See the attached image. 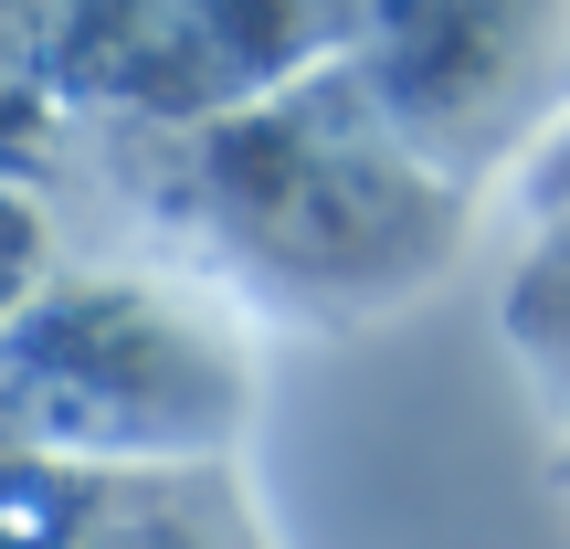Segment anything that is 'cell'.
<instances>
[{
	"mask_svg": "<svg viewBox=\"0 0 570 549\" xmlns=\"http://www.w3.org/2000/svg\"><path fill=\"white\" fill-rule=\"evenodd\" d=\"M32 285H42V212L0 180V327L21 317V296H32Z\"/></svg>",
	"mask_w": 570,
	"mask_h": 549,
	"instance_id": "obj_5",
	"label": "cell"
},
{
	"mask_svg": "<svg viewBox=\"0 0 570 549\" xmlns=\"http://www.w3.org/2000/svg\"><path fill=\"white\" fill-rule=\"evenodd\" d=\"M265 391L254 317L190 265L42 275L0 327V454L75 476L233 465Z\"/></svg>",
	"mask_w": 570,
	"mask_h": 549,
	"instance_id": "obj_2",
	"label": "cell"
},
{
	"mask_svg": "<svg viewBox=\"0 0 570 549\" xmlns=\"http://www.w3.org/2000/svg\"><path fill=\"white\" fill-rule=\"evenodd\" d=\"M550 254H560V265H570V223H560V233H550Z\"/></svg>",
	"mask_w": 570,
	"mask_h": 549,
	"instance_id": "obj_6",
	"label": "cell"
},
{
	"mask_svg": "<svg viewBox=\"0 0 570 549\" xmlns=\"http://www.w3.org/2000/svg\"><path fill=\"white\" fill-rule=\"evenodd\" d=\"M75 549H275L233 465H180V476H96Z\"/></svg>",
	"mask_w": 570,
	"mask_h": 549,
	"instance_id": "obj_4",
	"label": "cell"
},
{
	"mask_svg": "<svg viewBox=\"0 0 570 549\" xmlns=\"http://www.w3.org/2000/svg\"><path fill=\"white\" fill-rule=\"evenodd\" d=\"M169 202L190 212V275L223 285L254 327L391 317L465 254V190L391 138L338 53L190 127L169 159Z\"/></svg>",
	"mask_w": 570,
	"mask_h": 549,
	"instance_id": "obj_1",
	"label": "cell"
},
{
	"mask_svg": "<svg viewBox=\"0 0 570 549\" xmlns=\"http://www.w3.org/2000/svg\"><path fill=\"white\" fill-rule=\"evenodd\" d=\"M338 63L391 138L475 202L570 96V0H370Z\"/></svg>",
	"mask_w": 570,
	"mask_h": 549,
	"instance_id": "obj_3",
	"label": "cell"
}]
</instances>
